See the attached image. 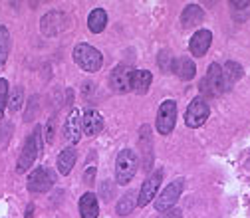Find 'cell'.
<instances>
[{
  "label": "cell",
  "instance_id": "obj_24",
  "mask_svg": "<svg viewBox=\"0 0 250 218\" xmlns=\"http://www.w3.org/2000/svg\"><path fill=\"white\" fill-rule=\"evenodd\" d=\"M10 93V91H8ZM22 101H24V87L22 85H18L10 96H8V107H10V111L12 113H16L18 109H22Z\"/></svg>",
  "mask_w": 250,
  "mask_h": 218
},
{
  "label": "cell",
  "instance_id": "obj_26",
  "mask_svg": "<svg viewBox=\"0 0 250 218\" xmlns=\"http://www.w3.org/2000/svg\"><path fill=\"white\" fill-rule=\"evenodd\" d=\"M38 107H40V98L34 96L32 99L28 101V111L24 113V121H32L36 117V113H38Z\"/></svg>",
  "mask_w": 250,
  "mask_h": 218
},
{
  "label": "cell",
  "instance_id": "obj_17",
  "mask_svg": "<svg viewBox=\"0 0 250 218\" xmlns=\"http://www.w3.org/2000/svg\"><path fill=\"white\" fill-rule=\"evenodd\" d=\"M151 81H153V76H151L149 70H133V74H131V91L143 96V93L149 91Z\"/></svg>",
  "mask_w": 250,
  "mask_h": 218
},
{
  "label": "cell",
  "instance_id": "obj_19",
  "mask_svg": "<svg viewBox=\"0 0 250 218\" xmlns=\"http://www.w3.org/2000/svg\"><path fill=\"white\" fill-rule=\"evenodd\" d=\"M107 26V12L104 8H93L87 16V28L93 34H102Z\"/></svg>",
  "mask_w": 250,
  "mask_h": 218
},
{
  "label": "cell",
  "instance_id": "obj_30",
  "mask_svg": "<svg viewBox=\"0 0 250 218\" xmlns=\"http://www.w3.org/2000/svg\"><path fill=\"white\" fill-rule=\"evenodd\" d=\"M32 214H34V204H28V208H26V218H32Z\"/></svg>",
  "mask_w": 250,
  "mask_h": 218
},
{
  "label": "cell",
  "instance_id": "obj_28",
  "mask_svg": "<svg viewBox=\"0 0 250 218\" xmlns=\"http://www.w3.org/2000/svg\"><path fill=\"white\" fill-rule=\"evenodd\" d=\"M230 6H232V8H238V10H244V8L250 6V2H248V0H242V2H236V0H232Z\"/></svg>",
  "mask_w": 250,
  "mask_h": 218
},
{
  "label": "cell",
  "instance_id": "obj_25",
  "mask_svg": "<svg viewBox=\"0 0 250 218\" xmlns=\"http://www.w3.org/2000/svg\"><path fill=\"white\" fill-rule=\"evenodd\" d=\"M8 105V81L0 78V121L4 117V107Z\"/></svg>",
  "mask_w": 250,
  "mask_h": 218
},
{
  "label": "cell",
  "instance_id": "obj_11",
  "mask_svg": "<svg viewBox=\"0 0 250 218\" xmlns=\"http://www.w3.org/2000/svg\"><path fill=\"white\" fill-rule=\"evenodd\" d=\"M82 129L87 137H96L102 133L104 129V117L98 109H93V107H87L82 115Z\"/></svg>",
  "mask_w": 250,
  "mask_h": 218
},
{
  "label": "cell",
  "instance_id": "obj_10",
  "mask_svg": "<svg viewBox=\"0 0 250 218\" xmlns=\"http://www.w3.org/2000/svg\"><path fill=\"white\" fill-rule=\"evenodd\" d=\"M131 74H133V70L127 68V66L113 68V72L109 74V85H111V89L117 91V93L131 91Z\"/></svg>",
  "mask_w": 250,
  "mask_h": 218
},
{
  "label": "cell",
  "instance_id": "obj_27",
  "mask_svg": "<svg viewBox=\"0 0 250 218\" xmlns=\"http://www.w3.org/2000/svg\"><path fill=\"white\" fill-rule=\"evenodd\" d=\"M54 137H56V117H50L48 125H46V141H48V145L54 143Z\"/></svg>",
  "mask_w": 250,
  "mask_h": 218
},
{
  "label": "cell",
  "instance_id": "obj_23",
  "mask_svg": "<svg viewBox=\"0 0 250 218\" xmlns=\"http://www.w3.org/2000/svg\"><path fill=\"white\" fill-rule=\"evenodd\" d=\"M223 72H225V78H227L229 87H232L234 81H238V79L242 78V68L236 64V61H227L225 68H223Z\"/></svg>",
  "mask_w": 250,
  "mask_h": 218
},
{
  "label": "cell",
  "instance_id": "obj_20",
  "mask_svg": "<svg viewBox=\"0 0 250 218\" xmlns=\"http://www.w3.org/2000/svg\"><path fill=\"white\" fill-rule=\"evenodd\" d=\"M203 18H205L203 8H201L199 4H189V6H185V10H183V14H181V24H183L185 28H193V26L201 24Z\"/></svg>",
  "mask_w": 250,
  "mask_h": 218
},
{
  "label": "cell",
  "instance_id": "obj_14",
  "mask_svg": "<svg viewBox=\"0 0 250 218\" xmlns=\"http://www.w3.org/2000/svg\"><path fill=\"white\" fill-rule=\"evenodd\" d=\"M66 24V14L60 12V10H54V12H48L42 22H40V28H42V34L46 36H56L62 28Z\"/></svg>",
  "mask_w": 250,
  "mask_h": 218
},
{
  "label": "cell",
  "instance_id": "obj_18",
  "mask_svg": "<svg viewBox=\"0 0 250 218\" xmlns=\"http://www.w3.org/2000/svg\"><path fill=\"white\" fill-rule=\"evenodd\" d=\"M80 214H82V218H98L100 216L98 197L93 193H85L80 198Z\"/></svg>",
  "mask_w": 250,
  "mask_h": 218
},
{
  "label": "cell",
  "instance_id": "obj_2",
  "mask_svg": "<svg viewBox=\"0 0 250 218\" xmlns=\"http://www.w3.org/2000/svg\"><path fill=\"white\" fill-rule=\"evenodd\" d=\"M74 61L82 70H85L89 74H96L104 66V56L100 50H96L89 44H78L74 48Z\"/></svg>",
  "mask_w": 250,
  "mask_h": 218
},
{
  "label": "cell",
  "instance_id": "obj_6",
  "mask_svg": "<svg viewBox=\"0 0 250 218\" xmlns=\"http://www.w3.org/2000/svg\"><path fill=\"white\" fill-rule=\"evenodd\" d=\"M175 123H177V103L173 99H165L159 105L155 127H157L159 135H169L175 129Z\"/></svg>",
  "mask_w": 250,
  "mask_h": 218
},
{
  "label": "cell",
  "instance_id": "obj_15",
  "mask_svg": "<svg viewBox=\"0 0 250 218\" xmlns=\"http://www.w3.org/2000/svg\"><path fill=\"white\" fill-rule=\"evenodd\" d=\"M171 70L173 74H177L181 79L185 81H189L195 78L197 74V66H195V61L189 59V58H179V59H173V64H171Z\"/></svg>",
  "mask_w": 250,
  "mask_h": 218
},
{
  "label": "cell",
  "instance_id": "obj_12",
  "mask_svg": "<svg viewBox=\"0 0 250 218\" xmlns=\"http://www.w3.org/2000/svg\"><path fill=\"white\" fill-rule=\"evenodd\" d=\"M82 115H80V109H72L66 123H64V137L68 139L70 145H78L82 141Z\"/></svg>",
  "mask_w": 250,
  "mask_h": 218
},
{
  "label": "cell",
  "instance_id": "obj_21",
  "mask_svg": "<svg viewBox=\"0 0 250 218\" xmlns=\"http://www.w3.org/2000/svg\"><path fill=\"white\" fill-rule=\"evenodd\" d=\"M8 52H10V34H8V28L6 26H0V66L6 64Z\"/></svg>",
  "mask_w": 250,
  "mask_h": 218
},
{
  "label": "cell",
  "instance_id": "obj_8",
  "mask_svg": "<svg viewBox=\"0 0 250 218\" xmlns=\"http://www.w3.org/2000/svg\"><path fill=\"white\" fill-rule=\"evenodd\" d=\"M161 182H163V171H155L153 175H149L147 180L141 186V191H139L137 204L139 206H147L149 202H153V198H155V195H157Z\"/></svg>",
  "mask_w": 250,
  "mask_h": 218
},
{
  "label": "cell",
  "instance_id": "obj_3",
  "mask_svg": "<svg viewBox=\"0 0 250 218\" xmlns=\"http://www.w3.org/2000/svg\"><path fill=\"white\" fill-rule=\"evenodd\" d=\"M229 83H227V78H225V72H223V66L218 64H210L208 66V72L205 76V79L201 81V91L207 93V96H221V93L229 91Z\"/></svg>",
  "mask_w": 250,
  "mask_h": 218
},
{
  "label": "cell",
  "instance_id": "obj_4",
  "mask_svg": "<svg viewBox=\"0 0 250 218\" xmlns=\"http://www.w3.org/2000/svg\"><path fill=\"white\" fill-rule=\"evenodd\" d=\"M137 173V155L131 149H123L117 155L115 161V177L119 184H127Z\"/></svg>",
  "mask_w": 250,
  "mask_h": 218
},
{
  "label": "cell",
  "instance_id": "obj_16",
  "mask_svg": "<svg viewBox=\"0 0 250 218\" xmlns=\"http://www.w3.org/2000/svg\"><path fill=\"white\" fill-rule=\"evenodd\" d=\"M76 161H78V153H76L74 147L62 149L60 155H58V171H60V175H64V177L70 175L74 165H76Z\"/></svg>",
  "mask_w": 250,
  "mask_h": 218
},
{
  "label": "cell",
  "instance_id": "obj_5",
  "mask_svg": "<svg viewBox=\"0 0 250 218\" xmlns=\"http://www.w3.org/2000/svg\"><path fill=\"white\" fill-rule=\"evenodd\" d=\"M54 184H56V173L50 167H38L28 177L30 193H48Z\"/></svg>",
  "mask_w": 250,
  "mask_h": 218
},
{
  "label": "cell",
  "instance_id": "obj_13",
  "mask_svg": "<svg viewBox=\"0 0 250 218\" xmlns=\"http://www.w3.org/2000/svg\"><path fill=\"white\" fill-rule=\"evenodd\" d=\"M210 44H212V32L207 30V28H203V30H197V32L191 36L189 48H191V54L195 58H203L208 52Z\"/></svg>",
  "mask_w": 250,
  "mask_h": 218
},
{
  "label": "cell",
  "instance_id": "obj_29",
  "mask_svg": "<svg viewBox=\"0 0 250 218\" xmlns=\"http://www.w3.org/2000/svg\"><path fill=\"white\" fill-rule=\"evenodd\" d=\"M163 218H181V210L169 208V210H165V216H163Z\"/></svg>",
  "mask_w": 250,
  "mask_h": 218
},
{
  "label": "cell",
  "instance_id": "obj_1",
  "mask_svg": "<svg viewBox=\"0 0 250 218\" xmlns=\"http://www.w3.org/2000/svg\"><path fill=\"white\" fill-rule=\"evenodd\" d=\"M40 133H42V127L36 125L34 127V133L28 135L24 147H22V153L18 157V163H16V173L18 175H24L26 171L32 169L34 161L38 159V155L42 153V139H40Z\"/></svg>",
  "mask_w": 250,
  "mask_h": 218
},
{
  "label": "cell",
  "instance_id": "obj_9",
  "mask_svg": "<svg viewBox=\"0 0 250 218\" xmlns=\"http://www.w3.org/2000/svg\"><path fill=\"white\" fill-rule=\"evenodd\" d=\"M183 184H185V182H183L181 178H179V180H173L171 184H167L165 191L159 195V198L155 200V208H157L159 212H165V210L173 208L175 202L179 200L181 193H183Z\"/></svg>",
  "mask_w": 250,
  "mask_h": 218
},
{
  "label": "cell",
  "instance_id": "obj_22",
  "mask_svg": "<svg viewBox=\"0 0 250 218\" xmlns=\"http://www.w3.org/2000/svg\"><path fill=\"white\" fill-rule=\"evenodd\" d=\"M135 204H137V197H135V193H127L125 197H121V200L117 202V214H119V216H127V214H131V210L135 208Z\"/></svg>",
  "mask_w": 250,
  "mask_h": 218
},
{
  "label": "cell",
  "instance_id": "obj_7",
  "mask_svg": "<svg viewBox=\"0 0 250 218\" xmlns=\"http://www.w3.org/2000/svg\"><path fill=\"white\" fill-rule=\"evenodd\" d=\"M208 115H210L208 103L203 98H195L189 103V107H187V111H185V123H187V127L197 129V127H201L203 123L208 119Z\"/></svg>",
  "mask_w": 250,
  "mask_h": 218
}]
</instances>
